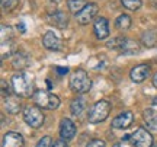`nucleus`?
Returning a JSON list of instances; mask_svg holds the SVG:
<instances>
[{"label": "nucleus", "instance_id": "1", "mask_svg": "<svg viewBox=\"0 0 157 147\" xmlns=\"http://www.w3.org/2000/svg\"><path fill=\"white\" fill-rule=\"evenodd\" d=\"M12 87H13V92L21 98H31L35 95L34 80L25 72L16 73L12 77Z\"/></svg>", "mask_w": 157, "mask_h": 147}, {"label": "nucleus", "instance_id": "2", "mask_svg": "<svg viewBox=\"0 0 157 147\" xmlns=\"http://www.w3.org/2000/svg\"><path fill=\"white\" fill-rule=\"evenodd\" d=\"M70 87H71V91L77 92V93L89 92L90 87H92V80H90L89 74L82 68L76 70L70 77Z\"/></svg>", "mask_w": 157, "mask_h": 147}, {"label": "nucleus", "instance_id": "3", "mask_svg": "<svg viewBox=\"0 0 157 147\" xmlns=\"http://www.w3.org/2000/svg\"><path fill=\"white\" fill-rule=\"evenodd\" d=\"M109 112H111V103L108 101H98L89 111L87 119L90 124H99L108 118Z\"/></svg>", "mask_w": 157, "mask_h": 147}, {"label": "nucleus", "instance_id": "4", "mask_svg": "<svg viewBox=\"0 0 157 147\" xmlns=\"http://www.w3.org/2000/svg\"><path fill=\"white\" fill-rule=\"evenodd\" d=\"M34 102L39 108L48 109V111L57 109V108L60 106V98L57 96V95H54V93L47 92V91H36L35 92Z\"/></svg>", "mask_w": 157, "mask_h": 147}, {"label": "nucleus", "instance_id": "5", "mask_svg": "<svg viewBox=\"0 0 157 147\" xmlns=\"http://www.w3.org/2000/svg\"><path fill=\"white\" fill-rule=\"evenodd\" d=\"M23 119L25 122L32 127V128H39L41 125L44 124V114L39 109V106H34V105H29L23 109Z\"/></svg>", "mask_w": 157, "mask_h": 147}, {"label": "nucleus", "instance_id": "6", "mask_svg": "<svg viewBox=\"0 0 157 147\" xmlns=\"http://www.w3.org/2000/svg\"><path fill=\"white\" fill-rule=\"evenodd\" d=\"M132 147H153V137L146 128H137L131 136Z\"/></svg>", "mask_w": 157, "mask_h": 147}, {"label": "nucleus", "instance_id": "7", "mask_svg": "<svg viewBox=\"0 0 157 147\" xmlns=\"http://www.w3.org/2000/svg\"><path fill=\"white\" fill-rule=\"evenodd\" d=\"M98 10H99V6L96 5V3H87L83 7V10H80L76 15V19H77V22L80 25H87L98 15Z\"/></svg>", "mask_w": 157, "mask_h": 147}, {"label": "nucleus", "instance_id": "8", "mask_svg": "<svg viewBox=\"0 0 157 147\" xmlns=\"http://www.w3.org/2000/svg\"><path fill=\"white\" fill-rule=\"evenodd\" d=\"M42 44L47 50L50 51H60L63 48V41L60 40V37H57L52 31L45 32L42 37Z\"/></svg>", "mask_w": 157, "mask_h": 147}, {"label": "nucleus", "instance_id": "9", "mask_svg": "<svg viewBox=\"0 0 157 147\" xmlns=\"http://www.w3.org/2000/svg\"><path fill=\"white\" fill-rule=\"evenodd\" d=\"M60 136L63 140L70 141L76 136V125L70 118H63L60 122Z\"/></svg>", "mask_w": 157, "mask_h": 147}, {"label": "nucleus", "instance_id": "10", "mask_svg": "<svg viewBox=\"0 0 157 147\" xmlns=\"http://www.w3.org/2000/svg\"><path fill=\"white\" fill-rule=\"evenodd\" d=\"M93 31L98 40H106L109 37V22L106 17H96L93 23Z\"/></svg>", "mask_w": 157, "mask_h": 147}, {"label": "nucleus", "instance_id": "11", "mask_svg": "<svg viewBox=\"0 0 157 147\" xmlns=\"http://www.w3.org/2000/svg\"><path fill=\"white\" fill-rule=\"evenodd\" d=\"M47 21H48V23L54 25L58 29L67 28V25H68V16L63 10H54L52 13H50L47 16Z\"/></svg>", "mask_w": 157, "mask_h": 147}, {"label": "nucleus", "instance_id": "12", "mask_svg": "<svg viewBox=\"0 0 157 147\" xmlns=\"http://www.w3.org/2000/svg\"><path fill=\"white\" fill-rule=\"evenodd\" d=\"M148 74H150V66H147V64H138V66H135L131 70L129 77H131V80L134 83H141V82H144L148 77Z\"/></svg>", "mask_w": 157, "mask_h": 147}, {"label": "nucleus", "instance_id": "13", "mask_svg": "<svg viewBox=\"0 0 157 147\" xmlns=\"http://www.w3.org/2000/svg\"><path fill=\"white\" fill-rule=\"evenodd\" d=\"M134 121V115L131 111H124L119 115H117L112 119V127L113 128H128Z\"/></svg>", "mask_w": 157, "mask_h": 147}, {"label": "nucleus", "instance_id": "14", "mask_svg": "<svg viewBox=\"0 0 157 147\" xmlns=\"http://www.w3.org/2000/svg\"><path fill=\"white\" fill-rule=\"evenodd\" d=\"M25 141H23V137L16 133V131H9L6 133L3 137V144L2 147H23Z\"/></svg>", "mask_w": 157, "mask_h": 147}, {"label": "nucleus", "instance_id": "15", "mask_svg": "<svg viewBox=\"0 0 157 147\" xmlns=\"http://www.w3.org/2000/svg\"><path fill=\"white\" fill-rule=\"evenodd\" d=\"M5 108L9 114H17L21 109H22V105H21V102H19L17 98L7 96L5 99Z\"/></svg>", "mask_w": 157, "mask_h": 147}, {"label": "nucleus", "instance_id": "16", "mask_svg": "<svg viewBox=\"0 0 157 147\" xmlns=\"http://www.w3.org/2000/svg\"><path fill=\"white\" fill-rule=\"evenodd\" d=\"M143 117H144V121L147 122V125L153 128V130H157V111L148 108L143 112Z\"/></svg>", "mask_w": 157, "mask_h": 147}, {"label": "nucleus", "instance_id": "17", "mask_svg": "<svg viewBox=\"0 0 157 147\" xmlns=\"http://www.w3.org/2000/svg\"><path fill=\"white\" fill-rule=\"evenodd\" d=\"M84 108H86V101H84L83 98H74L73 101H71V103H70V111L76 117L83 112Z\"/></svg>", "mask_w": 157, "mask_h": 147}, {"label": "nucleus", "instance_id": "18", "mask_svg": "<svg viewBox=\"0 0 157 147\" xmlns=\"http://www.w3.org/2000/svg\"><path fill=\"white\" fill-rule=\"evenodd\" d=\"M12 64H13V67L15 68H25L28 67L29 64V57L25 54V52H17L16 56L13 57V60H12Z\"/></svg>", "mask_w": 157, "mask_h": 147}, {"label": "nucleus", "instance_id": "19", "mask_svg": "<svg viewBox=\"0 0 157 147\" xmlns=\"http://www.w3.org/2000/svg\"><path fill=\"white\" fill-rule=\"evenodd\" d=\"M131 25H132V21H131V17L128 15H119V16L115 19V26H117L119 31H127V29L131 28Z\"/></svg>", "mask_w": 157, "mask_h": 147}, {"label": "nucleus", "instance_id": "20", "mask_svg": "<svg viewBox=\"0 0 157 147\" xmlns=\"http://www.w3.org/2000/svg\"><path fill=\"white\" fill-rule=\"evenodd\" d=\"M87 5L86 0H67V6H68V10L73 12L77 15L80 10H83V7Z\"/></svg>", "mask_w": 157, "mask_h": 147}, {"label": "nucleus", "instance_id": "21", "mask_svg": "<svg viewBox=\"0 0 157 147\" xmlns=\"http://www.w3.org/2000/svg\"><path fill=\"white\" fill-rule=\"evenodd\" d=\"M143 42L147 47H154L157 42V34L154 31H147L143 34Z\"/></svg>", "mask_w": 157, "mask_h": 147}, {"label": "nucleus", "instance_id": "22", "mask_svg": "<svg viewBox=\"0 0 157 147\" xmlns=\"http://www.w3.org/2000/svg\"><path fill=\"white\" fill-rule=\"evenodd\" d=\"M121 3L124 5V7H127L128 10H138L141 7V0H121Z\"/></svg>", "mask_w": 157, "mask_h": 147}, {"label": "nucleus", "instance_id": "23", "mask_svg": "<svg viewBox=\"0 0 157 147\" xmlns=\"http://www.w3.org/2000/svg\"><path fill=\"white\" fill-rule=\"evenodd\" d=\"M19 5V0H2V9L5 12L15 10Z\"/></svg>", "mask_w": 157, "mask_h": 147}, {"label": "nucleus", "instance_id": "24", "mask_svg": "<svg viewBox=\"0 0 157 147\" xmlns=\"http://www.w3.org/2000/svg\"><path fill=\"white\" fill-rule=\"evenodd\" d=\"M35 147H52V143H51V137L45 136L42 137L38 143H36V146Z\"/></svg>", "mask_w": 157, "mask_h": 147}, {"label": "nucleus", "instance_id": "25", "mask_svg": "<svg viewBox=\"0 0 157 147\" xmlns=\"http://www.w3.org/2000/svg\"><path fill=\"white\" fill-rule=\"evenodd\" d=\"M10 86L6 83V80H2V95L5 98H7V96H10Z\"/></svg>", "mask_w": 157, "mask_h": 147}, {"label": "nucleus", "instance_id": "26", "mask_svg": "<svg viewBox=\"0 0 157 147\" xmlns=\"http://www.w3.org/2000/svg\"><path fill=\"white\" fill-rule=\"evenodd\" d=\"M106 144H105V141L103 140H101V138H95V140H92V141L87 143V146L86 147H105Z\"/></svg>", "mask_w": 157, "mask_h": 147}, {"label": "nucleus", "instance_id": "27", "mask_svg": "<svg viewBox=\"0 0 157 147\" xmlns=\"http://www.w3.org/2000/svg\"><path fill=\"white\" fill-rule=\"evenodd\" d=\"M52 147H68V146L66 143V140H57V141H54Z\"/></svg>", "mask_w": 157, "mask_h": 147}, {"label": "nucleus", "instance_id": "28", "mask_svg": "<svg viewBox=\"0 0 157 147\" xmlns=\"http://www.w3.org/2000/svg\"><path fill=\"white\" fill-rule=\"evenodd\" d=\"M56 72L58 74H67L68 73V68L67 67H56Z\"/></svg>", "mask_w": 157, "mask_h": 147}, {"label": "nucleus", "instance_id": "29", "mask_svg": "<svg viewBox=\"0 0 157 147\" xmlns=\"http://www.w3.org/2000/svg\"><path fill=\"white\" fill-rule=\"evenodd\" d=\"M17 31H21V34H25V25H23V22L17 23Z\"/></svg>", "mask_w": 157, "mask_h": 147}, {"label": "nucleus", "instance_id": "30", "mask_svg": "<svg viewBox=\"0 0 157 147\" xmlns=\"http://www.w3.org/2000/svg\"><path fill=\"white\" fill-rule=\"evenodd\" d=\"M153 85H154V87H157V73L153 76Z\"/></svg>", "mask_w": 157, "mask_h": 147}, {"label": "nucleus", "instance_id": "31", "mask_svg": "<svg viewBox=\"0 0 157 147\" xmlns=\"http://www.w3.org/2000/svg\"><path fill=\"white\" fill-rule=\"evenodd\" d=\"M50 2H54V3H60L61 0H50Z\"/></svg>", "mask_w": 157, "mask_h": 147}, {"label": "nucleus", "instance_id": "32", "mask_svg": "<svg viewBox=\"0 0 157 147\" xmlns=\"http://www.w3.org/2000/svg\"><path fill=\"white\" fill-rule=\"evenodd\" d=\"M112 147H122V146H121V144H113Z\"/></svg>", "mask_w": 157, "mask_h": 147}, {"label": "nucleus", "instance_id": "33", "mask_svg": "<svg viewBox=\"0 0 157 147\" xmlns=\"http://www.w3.org/2000/svg\"><path fill=\"white\" fill-rule=\"evenodd\" d=\"M154 147H157V146H154Z\"/></svg>", "mask_w": 157, "mask_h": 147}]
</instances>
